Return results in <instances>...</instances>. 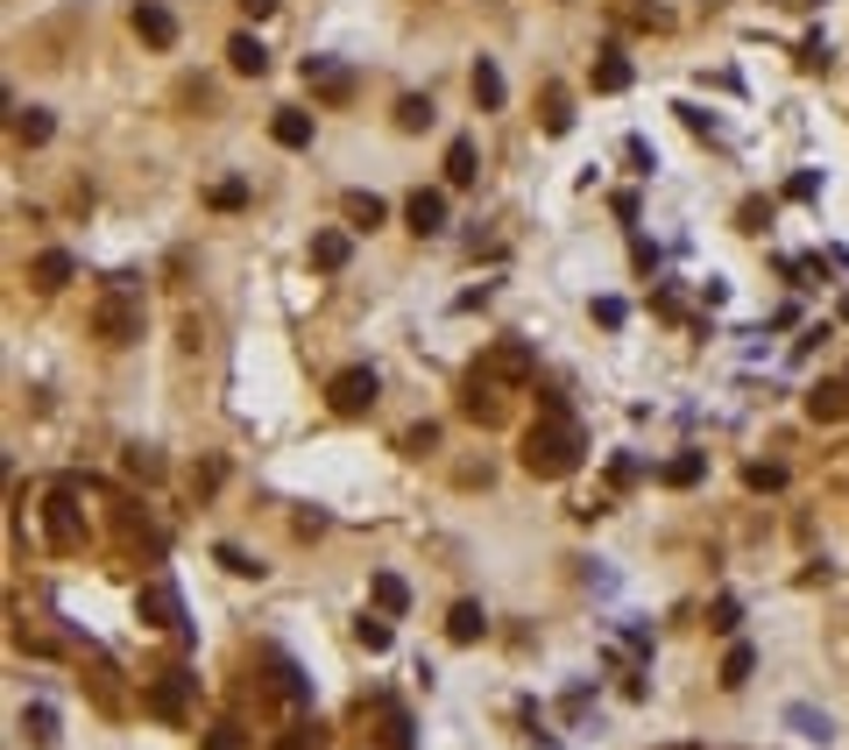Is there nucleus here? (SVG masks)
Instances as JSON below:
<instances>
[{
  "mask_svg": "<svg viewBox=\"0 0 849 750\" xmlns=\"http://www.w3.org/2000/svg\"><path fill=\"white\" fill-rule=\"evenodd\" d=\"M269 134H277V149H312V113L283 107L277 121H269Z\"/></svg>",
  "mask_w": 849,
  "mask_h": 750,
  "instance_id": "nucleus-16",
  "label": "nucleus"
},
{
  "mask_svg": "<svg viewBox=\"0 0 849 750\" xmlns=\"http://www.w3.org/2000/svg\"><path fill=\"white\" fill-rule=\"evenodd\" d=\"M807 418H815V426H842L849 418V376H821L815 390H807Z\"/></svg>",
  "mask_w": 849,
  "mask_h": 750,
  "instance_id": "nucleus-8",
  "label": "nucleus"
},
{
  "mask_svg": "<svg viewBox=\"0 0 849 750\" xmlns=\"http://www.w3.org/2000/svg\"><path fill=\"white\" fill-rule=\"evenodd\" d=\"M701 474H708V453H672L666 468H659V482H666V489H693Z\"/></svg>",
  "mask_w": 849,
  "mask_h": 750,
  "instance_id": "nucleus-21",
  "label": "nucleus"
},
{
  "mask_svg": "<svg viewBox=\"0 0 849 750\" xmlns=\"http://www.w3.org/2000/svg\"><path fill=\"white\" fill-rule=\"evenodd\" d=\"M581 453H588V439H581V426H573V411L546 390V411H538V426L525 432V468L538 474V482H559V474L581 468Z\"/></svg>",
  "mask_w": 849,
  "mask_h": 750,
  "instance_id": "nucleus-1",
  "label": "nucleus"
},
{
  "mask_svg": "<svg viewBox=\"0 0 849 750\" xmlns=\"http://www.w3.org/2000/svg\"><path fill=\"white\" fill-rule=\"evenodd\" d=\"M354 644L361 651H390V617H382V609H376V617H361L354 623Z\"/></svg>",
  "mask_w": 849,
  "mask_h": 750,
  "instance_id": "nucleus-30",
  "label": "nucleus"
},
{
  "mask_svg": "<svg viewBox=\"0 0 849 750\" xmlns=\"http://www.w3.org/2000/svg\"><path fill=\"white\" fill-rule=\"evenodd\" d=\"M439 447V426H411L403 432V453H432Z\"/></svg>",
  "mask_w": 849,
  "mask_h": 750,
  "instance_id": "nucleus-36",
  "label": "nucleus"
},
{
  "mask_svg": "<svg viewBox=\"0 0 849 750\" xmlns=\"http://www.w3.org/2000/svg\"><path fill=\"white\" fill-rule=\"evenodd\" d=\"M750 672H758V651H750V644H729V659H722V687L737 694V687H750Z\"/></svg>",
  "mask_w": 849,
  "mask_h": 750,
  "instance_id": "nucleus-24",
  "label": "nucleus"
},
{
  "mask_svg": "<svg viewBox=\"0 0 849 750\" xmlns=\"http://www.w3.org/2000/svg\"><path fill=\"white\" fill-rule=\"evenodd\" d=\"M475 178H481L475 142H468V134H453V142H447V184H475Z\"/></svg>",
  "mask_w": 849,
  "mask_h": 750,
  "instance_id": "nucleus-17",
  "label": "nucleus"
},
{
  "mask_svg": "<svg viewBox=\"0 0 849 750\" xmlns=\"http://www.w3.org/2000/svg\"><path fill=\"white\" fill-rule=\"evenodd\" d=\"M630 312H623V298H595V326H623Z\"/></svg>",
  "mask_w": 849,
  "mask_h": 750,
  "instance_id": "nucleus-39",
  "label": "nucleus"
},
{
  "mask_svg": "<svg viewBox=\"0 0 849 750\" xmlns=\"http://www.w3.org/2000/svg\"><path fill=\"white\" fill-rule=\"evenodd\" d=\"M134 609H142V623H157V630H184V602H178V588H170V581H142Z\"/></svg>",
  "mask_w": 849,
  "mask_h": 750,
  "instance_id": "nucleus-7",
  "label": "nucleus"
},
{
  "mask_svg": "<svg viewBox=\"0 0 849 750\" xmlns=\"http://www.w3.org/2000/svg\"><path fill=\"white\" fill-rule=\"evenodd\" d=\"M304 86H312L319 92V100H354V71H347V64H333V57H304Z\"/></svg>",
  "mask_w": 849,
  "mask_h": 750,
  "instance_id": "nucleus-9",
  "label": "nucleus"
},
{
  "mask_svg": "<svg viewBox=\"0 0 849 750\" xmlns=\"http://www.w3.org/2000/svg\"><path fill=\"white\" fill-rule=\"evenodd\" d=\"M397 128L425 134V128H432V100H425V92H403V100H397Z\"/></svg>",
  "mask_w": 849,
  "mask_h": 750,
  "instance_id": "nucleus-25",
  "label": "nucleus"
},
{
  "mask_svg": "<svg viewBox=\"0 0 849 750\" xmlns=\"http://www.w3.org/2000/svg\"><path fill=\"white\" fill-rule=\"evenodd\" d=\"M815 191H821L815 170H793V178H786V199H815Z\"/></svg>",
  "mask_w": 849,
  "mask_h": 750,
  "instance_id": "nucleus-38",
  "label": "nucleus"
},
{
  "mask_svg": "<svg viewBox=\"0 0 849 750\" xmlns=\"http://www.w3.org/2000/svg\"><path fill=\"white\" fill-rule=\"evenodd\" d=\"M737 623H743L737 594H722V602H716V623H708V630H722V638H737Z\"/></svg>",
  "mask_w": 849,
  "mask_h": 750,
  "instance_id": "nucleus-33",
  "label": "nucleus"
},
{
  "mask_svg": "<svg viewBox=\"0 0 849 750\" xmlns=\"http://www.w3.org/2000/svg\"><path fill=\"white\" fill-rule=\"evenodd\" d=\"M50 107H14V142H29V149H43L50 142Z\"/></svg>",
  "mask_w": 849,
  "mask_h": 750,
  "instance_id": "nucleus-20",
  "label": "nucleus"
},
{
  "mask_svg": "<svg viewBox=\"0 0 849 750\" xmlns=\"http://www.w3.org/2000/svg\"><path fill=\"white\" fill-rule=\"evenodd\" d=\"M22 737H29L36 750H57V708H43V701L22 708Z\"/></svg>",
  "mask_w": 849,
  "mask_h": 750,
  "instance_id": "nucleus-22",
  "label": "nucleus"
},
{
  "mask_svg": "<svg viewBox=\"0 0 849 750\" xmlns=\"http://www.w3.org/2000/svg\"><path fill=\"white\" fill-rule=\"evenodd\" d=\"M206 199H212V213H241V206H248V178H220Z\"/></svg>",
  "mask_w": 849,
  "mask_h": 750,
  "instance_id": "nucleus-27",
  "label": "nucleus"
},
{
  "mask_svg": "<svg viewBox=\"0 0 849 750\" xmlns=\"http://www.w3.org/2000/svg\"><path fill=\"white\" fill-rule=\"evenodd\" d=\"M481 376H496V382H531V376H538V361H531L525 340H496V348L481 354Z\"/></svg>",
  "mask_w": 849,
  "mask_h": 750,
  "instance_id": "nucleus-6",
  "label": "nucleus"
},
{
  "mask_svg": "<svg viewBox=\"0 0 849 750\" xmlns=\"http://www.w3.org/2000/svg\"><path fill=\"white\" fill-rule=\"evenodd\" d=\"M595 92H630V57H602L595 64Z\"/></svg>",
  "mask_w": 849,
  "mask_h": 750,
  "instance_id": "nucleus-29",
  "label": "nucleus"
},
{
  "mask_svg": "<svg viewBox=\"0 0 849 750\" xmlns=\"http://www.w3.org/2000/svg\"><path fill=\"white\" fill-rule=\"evenodd\" d=\"M403 220H411V234H447V191H411Z\"/></svg>",
  "mask_w": 849,
  "mask_h": 750,
  "instance_id": "nucleus-11",
  "label": "nucleus"
},
{
  "mask_svg": "<svg viewBox=\"0 0 849 750\" xmlns=\"http://www.w3.org/2000/svg\"><path fill=\"white\" fill-rule=\"evenodd\" d=\"M567 128H573V107L552 92V100H546V134H567Z\"/></svg>",
  "mask_w": 849,
  "mask_h": 750,
  "instance_id": "nucleus-34",
  "label": "nucleus"
},
{
  "mask_svg": "<svg viewBox=\"0 0 849 750\" xmlns=\"http://www.w3.org/2000/svg\"><path fill=\"white\" fill-rule=\"evenodd\" d=\"M212 560H220L227 573H241V581H262V567L248 560V552H234V546H220V552H212Z\"/></svg>",
  "mask_w": 849,
  "mask_h": 750,
  "instance_id": "nucleus-32",
  "label": "nucleus"
},
{
  "mask_svg": "<svg viewBox=\"0 0 849 750\" xmlns=\"http://www.w3.org/2000/svg\"><path fill=\"white\" fill-rule=\"evenodd\" d=\"M481 630H489L481 602H453V609H447V638H453V644H481Z\"/></svg>",
  "mask_w": 849,
  "mask_h": 750,
  "instance_id": "nucleus-14",
  "label": "nucleus"
},
{
  "mask_svg": "<svg viewBox=\"0 0 849 750\" xmlns=\"http://www.w3.org/2000/svg\"><path fill=\"white\" fill-rule=\"evenodd\" d=\"M227 64H234L241 79H262V71H269V50L256 43V36H234V43H227Z\"/></svg>",
  "mask_w": 849,
  "mask_h": 750,
  "instance_id": "nucleus-19",
  "label": "nucleus"
},
{
  "mask_svg": "<svg viewBox=\"0 0 849 750\" xmlns=\"http://www.w3.org/2000/svg\"><path fill=\"white\" fill-rule=\"evenodd\" d=\"M340 213H347V227H382V213H390V206H382L376 191H347Z\"/></svg>",
  "mask_w": 849,
  "mask_h": 750,
  "instance_id": "nucleus-23",
  "label": "nucleus"
},
{
  "mask_svg": "<svg viewBox=\"0 0 849 750\" xmlns=\"http://www.w3.org/2000/svg\"><path fill=\"white\" fill-rule=\"evenodd\" d=\"M743 482L758 489V496H779V489H786V468H779V460H750V468H743Z\"/></svg>",
  "mask_w": 849,
  "mask_h": 750,
  "instance_id": "nucleus-28",
  "label": "nucleus"
},
{
  "mask_svg": "<svg viewBox=\"0 0 849 750\" xmlns=\"http://www.w3.org/2000/svg\"><path fill=\"white\" fill-rule=\"evenodd\" d=\"M128 277L121 283H113V298H100V312H92V326H100V340H107V348H128V340L134 333H142V326H134V312H128Z\"/></svg>",
  "mask_w": 849,
  "mask_h": 750,
  "instance_id": "nucleus-5",
  "label": "nucleus"
},
{
  "mask_svg": "<svg viewBox=\"0 0 849 750\" xmlns=\"http://www.w3.org/2000/svg\"><path fill=\"white\" fill-rule=\"evenodd\" d=\"M468 92H475V107H481V113H496V107H503V71H496L489 57H481V64L468 71Z\"/></svg>",
  "mask_w": 849,
  "mask_h": 750,
  "instance_id": "nucleus-15",
  "label": "nucleus"
},
{
  "mask_svg": "<svg viewBox=\"0 0 849 750\" xmlns=\"http://www.w3.org/2000/svg\"><path fill=\"white\" fill-rule=\"evenodd\" d=\"M134 36H142L149 50H170L178 43V14H170L163 0H134Z\"/></svg>",
  "mask_w": 849,
  "mask_h": 750,
  "instance_id": "nucleus-10",
  "label": "nucleus"
},
{
  "mask_svg": "<svg viewBox=\"0 0 849 750\" xmlns=\"http://www.w3.org/2000/svg\"><path fill=\"white\" fill-rule=\"evenodd\" d=\"M800 8H815V0H800Z\"/></svg>",
  "mask_w": 849,
  "mask_h": 750,
  "instance_id": "nucleus-42",
  "label": "nucleus"
},
{
  "mask_svg": "<svg viewBox=\"0 0 849 750\" xmlns=\"http://www.w3.org/2000/svg\"><path fill=\"white\" fill-rule=\"evenodd\" d=\"M460 418H475V426H503V382L475 369L468 382H460Z\"/></svg>",
  "mask_w": 849,
  "mask_h": 750,
  "instance_id": "nucleus-4",
  "label": "nucleus"
},
{
  "mask_svg": "<svg viewBox=\"0 0 849 750\" xmlns=\"http://www.w3.org/2000/svg\"><path fill=\"white\" fill-rule=\"evenodd\" d=\"M71 277H79V262H71V248H43V256L29 262V283H36V291H64Z\"/></svg>",
  "mask_w": 849,
  "mask_h": 750,
  "instance_id": "nucleus-12",
  "label": "nucleus"
},
{
  "mask_svg": "<svg viewBox=\"0 0 849 750\" xmlns=\"http://www.w3.org/2000/svg\"><path fill=\"white\" fill-rule=\"evenodd\" d=\"M376 397H382V376H376V369H340L333 382H326V403H333V418L376 411Z\"/></svg>",
  "mask_w": 849,
  "mask_h": 750,
  "instance_id": "nucleus-2",
  "label": "nucleus"
},
{
  "mask_svg": "<svg viewBox=\"0 0 849 750\" xmlns=\"http://www.w3.org/2000/svg\"><path fill=\"white\" fill-rule=\"evenodd\" d=\"M800 64H807V71H828V36H807V43H800Z\"/></svg>",
  "mask_w": 849,
  "mask_h": 750,
  "instance_id": "nucleus-35",
  "label": "nucleus"
},
{
  "mask_svg": "<svg viewBox=\"0 0 849 750\" xmlns=\"http://www.w3.org/2000/svg\"><path fill=\"white\" fill-rule=\"evenodd\" d=\"M672 750H693V743H672Z\"/></svg>",
  "mask_w": 849,
  "mask_h": 750,
  "instance_id": "nucleus-41",
  "label": "nucleus"
},
{
  "mask_svg": "<svg viewBox=\"0 0 849 750\" xmlns=\"http://www.w3.org/2000/svg\"><path fill=\"white\" fill-rule=\"evenodd\" d=\"M128 474H134V482H163V460L149 447H128Z\"/></svg>",
  "mask_w": 849,
  "mask_h": 750,
  "instance_id": "nucleus-31",
  "label": "nucleus"
},
{
  "mask_svg": "<svg viewBox=\"0 0 849 750\" xmlns=\"http://www.w3.org/2000/svg\"><path fill=\"white\" fill-rule=\"evenodd\" d=\"M241 14H256V22H262V14H277V0H241Z\"/></svg>",
  "mask_w": 849,
  "mask_h": 750,
  "instance_id": "nucleus-40",
  "label": "nucleus"
},
{
  "mask_svg": "<svg viewBox=\"0 0 849 750\" xmlns=\"http://www.w3.org/2000/svg\"><path fill=\"white\" fill-rule=\"evenodd\" d=\"M376 609L382 617H403V609H411V588H403L397 573H376Z\"/></svg>",
  "mask_w": 849,
  "mask_h": 750,
  "instance_id": "nucleus-26",
  "label": "nucleus"
},
{
  "mask_svg": "<svg viewBox=\"0 0 849 750\" xmlns=\"http://www.w3.org/2000/svg\"><path fill=\"white\" fill-rule=\"evenodd\" d=\"M79 538H86V531H79V517H71V496L57 489V496H50V546H64V552H71Z\"/></svg>",
  "mask_w": 849,
  "mask_h": 750,
  "instance_id": "nucleus-18",
  "label": "nucleus"
},
{
  "mask_svg": "<svg viewBox=\"0 0 849 750\" xmlns=\"http://www.w3.org/2000/svg\"><path fill=\"white\" fill-rule=\"evenodd\" d=\"M347 262H354V234H340V227L312 234V269H326V277H333V269H347Z\"/></svg>",
  "mask_w": 849,
  "mask_h": 750,
  "instance_id": "nucleus-13",
  "label": "nucleus"
},
{
  "mask_svg": "<svg viewBox=\"0 0 849 750\" xmlns=\"http://www.w3.org/2000/svg\"><path fill=\"white\" fill-rule=\"evenodd\" d=\"M206 750H248V743H241L234 722H220V729H206Z\"/></svg>",
  "mask_w": 849,
  "mask_h": 750,
  "instance_id": "nucleus-37",
  "label": "nucleus"
},
{
  "mask_svg": "<svg viewBox=\"0 0 849 750\" xmlns=\"http://www.w3.org/2000/svg\"><path fill=\"white\" fill-rule=\"evenodd\" d=\"M191 687H199V680H191L184 666H170V672H157V680H149L142 708H149L157 722H184V716H191Z\"/></svg>",
  "mask_w": 849,
  "mask_h": 750,
  "instance_id": "nucleus-3",
  "label": "nucleus"
}]
</instances>
